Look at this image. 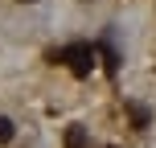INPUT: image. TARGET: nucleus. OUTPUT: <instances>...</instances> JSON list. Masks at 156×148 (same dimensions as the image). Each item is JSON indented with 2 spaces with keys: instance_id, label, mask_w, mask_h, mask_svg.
I'll return each instance as SVG.
<instances>
[{
  "instance_id": "obj_1",
  "label": "nucleus",
  "mask_w": 156,
  "mask_h": 148,
  "mask_svg": "<svg viewBox=\"0 0 156 148\" xmlns=\"http://www.w3.org/2000/svg\"><path fill=\"white\" fill-rule=\"evenodd\" d=\"M58 62L70 66L74 78H86V74H90V66H94V45H86V41H70V45L58 49Z\"/></svg>"
},
{
  "instance_id": "obj_2",
  "label": "nucleus",
  "mask_w": 156,
  "mask_h": 148,
  "mask_svg": "<svg viewBox=\"0 0 156 148\" xmlns=\"http://www.w3.org/2000/svg\"><path fill=\"white\" fill-rule=\"evenodd\" d=\"M86 144V132L82 128H70V132H66V148H82Z\"/></svg>"
},
{
  "instance_id": "obj_3",
  "label": "nucleus",
  "mask_w": 156,
  "mask_h": 148,
  "mask_svg": "<svg viewBox=\"0 0 156 148\" xmlns=\"http://www.w3.org/2000/svg\"><path fill=\"white\" fill-rule=\"evenodd\" d=\"M12 136H16L12 119H8V115H0V144H8V140H12Z\"/></svg>"
},
{
  "instance_id": "obj_4",
  "label": "nucleus",
  "mask_w": 156,
  "mask_h": 148,
  "mask_svg": "<svg viewBox=\"0 0 156 148\" xmlns=\"http://www.w3.org/2000/svg\"><path fill=\"white\" fill-rule=\"evenodd\" d=\"M21 4H33V0H21Z\"/></svg>"
}]
</instances>
